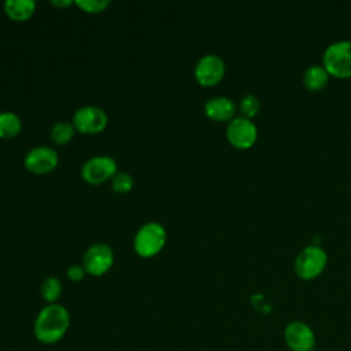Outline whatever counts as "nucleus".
<instances>
[{
  "mask_svg": "<svg viewBox=\"0 0 351 351\" xmlns=\"http://www.w3.org/2000/svg\"><path fill=\"white\" fill-rule=\"evenodd\" d=\"M75 128L71 122L67 121H58L52 125L49 137L58 145H66L75 134Z\"/></svg>",
  "mask_w": 351,
  "mask_h": 351,
  "instance_id": "dca6fc26",
  "label": "nucleus"
},
{
  "mask_svg": "<svg viewBox=\"0 0 351 351\" xmlns=\"http://www.w3.org/2000/svg\"><path fill=\"white\" fill-rule=\"evenodd\" d=\"M71 123L80 133L97 134L106 129L108 115L101 107L88 104L75 110Z\"/></svg>",
  "mask_w": 351,
  "mask_h": 351,
  "instance_id": "423d86ee",
  "label": "nucleus"
},
{
  "mask_svg": "<svg viewBox=\"0 0 351 351\" xmlns=\"http://www.w3.org/2000/svg\"><path fill=\"white\" fill-rule=\"evenodd\" d=\"M66 274H67V278H69L70 281L77 282V281L84 280V277L86 276V271H85L82 263H74V265H71V266L67 267Z\"/></svg>",
  "mask_w": 351,
  "mask_h": 351,
  "instance_id": "412c9836",
  "label": "nucleus"
},
{
  "mask_svg": "<svg viewBox=\"0 0 351 351\" xmlns=\"http://www.w3.org/2000/svg\"><path fill=\"white\" fill-rule=\"evenodd\" d=\"M326 251L318 244H308L298 252L293 261V270L299 278L308 281L321 276L326 267Z\"/></svg>",
  "mask_w": 351,
  "mask_h": 351,
  "instance_id": "7ed1b4c3",
  "label": "nucleus"
},
{
  "mask_svg": "<svg viewBox=\"0 0 351 351\" xmlns=\"http://www.w3.org/2000/svg\"><path fill=\"white\" fill-rule=\"evenodd\" d=\"M22 130V121L12 111H0V138H12Z\"/></svg>",
  "mask_w": 351,
  "mask_h": 351,
  "instance_id": "2eb2a0df",
  "label": "nucleus"
},
{
  "mask_svg": "<svg viewBox=\"0 0 351 351\" xmlns=\"http://www.w3.org/2000/svg\"><path fill=\"white\" fill-rule=\"evenodd\" d=\"M226 138L234 148L247 149L252 147L258 138V128L252 119L237 115L226 125Z\"/></svg>",
  "mask_w": 351,
  "mask_h": 351,
  "instance_id": "6e6552de",
  "label": "nucleus"
},
{
  "mask_svg": "<svg viewBox=\"0 0 351 351\" xmlns=\"http://www.w3.org/2000/svg\"><path fill=\"white\" fill-rule=\"evenodd\" d=\"M226 71L223 59L217 53L203 55L195 64L193 75L203 86H213L222 81Z\"/></svg>",
  "mask_w": 351,
  "mask_h": 351,
  "instance_id": "9d476101",
  "label": "nucleus"
},
{
  "mask_svg": "<svg viewBox=\"0 0 351 351\" xmlns=\"http://www.w3.org/2000/svg\"><path fill=\"white\" fill-rule=\"evenodd\" d=\"M62 292H63L62 282L58 277H53V276L45 277L40 285V293L43 299L47 302V304L56 303Z\"/></svg>",
  "mask_w": 351,
  "mask_h": 351,
  "instance_id": "f3484780",
  "label": "nucleus"
},
{
  "mask_svg": "<svg viewBox=\"0 0 351 351\" xmlns=\"http://www.w3.org/2000/svg\"><path fill=\"white\" fill-rule=\"evenodd\" d=\"M133 184V177L126 171H117V174L111 178V188L118 193H126L132 191Z\"/></svg>",
  "mask_w": 351,
  "mask_h": 351,
  "instance_id": "6ab92c4d",
  "label": "nucleus"
},
{
  "mask_svg": "<svg viewBox=\"0 0 351 351\" xmlns=\"http://www.w3.org/2000/svg\"><path fill=\"white\" fill-rule=\"evenodd\" d=\"M117 160L108 155L89 158L81 167V177L90 185H100L117 174Z\"/></svg>",
  "mask_w": 351,
  "mask_h": 351,
  "instance_id": "0eeeda50",
  "label": "nucleus"
},
{
  "mask_svg": "<svg viewBox=\"0 0 351 351\" xmlns=\"http://www.w3.org/2000/svg\"><path fill=\"white\" fill-rule=\"evenodd\" d=\"M236 103L228 96L210 97L203 106L206 117L217 122H229L236 117Z\"/></svg>",
  "mask_w": 351,
  "mask_h": 351,
  "instance_id": "f8f14e48",
  "label": "nucleus"
},
{
  "mask_svg": "<svg viewBox=\"0 0 351 351\" xmlns=\"http://www.w3.org/2000/svg\"><path fill=\"white\" fill-rule=\"evenodd\" d=\"M259 108H261V101L256 95L245 93L244 96H241V99L239 101L240 115L251 119L252 117H255L258 114Z\"/></svg>",
  "mask_w": 351,
  "mask_h": 351,
  "instance_id": "a211bd4d",
  "label": "nucleus"
},
{
  "mask_svg": "<svg viewBox=\"0 0 351 351\" xmlns=\"http://www.w3.org/2000/svg\"><path fill=\"white\" fill-rule=\"evenodd\" d=\"M329 77V73L322 64L313 63L303 71L302 81L308 90H321L326 86Z\"/></svg>",
  "mask_w": 351,
  "mask_h": 351,
  "instance_id": "4468645a",
  "label": "nucleus"
},
{
  "mask_svg": "<svg viewBox=\"0 0 351 351\" xmlns=\"http://www.w3.org/2000/svg\"><path fill=\"white\" fill-rule=\"evenodd\" d=\"M5 15L15 22H25L36 12V1L33 0H7L3 4Z\"/></svg>",
  "mask_w": 351,
  "mask_h": 351,
  "instance_id": "ddd939ff",
  "label": "nucleus"
},
{
  "mask_svg": "<svg viewBox=\"0 0 351 351\" xmlns=\"http://www.w3.org/2000/svg\"><path fill=\"white\" fill-rule=\"evenodd\" d=\"M78 8L88 14H99L108 8L110 0H77L74 1Z\"/></svg>",
  "mask_w": 351,
  "mask_h": 351,
  "instance_id": "aec40b11",
  "label": "nucleus"
},
{
  "mask_svg": "<svg viewBox=\"0 0 351 351\" xmlns=\"http://www.w3.org/2000/svg\"><path fill=\"white\" fill-rule=\"evenodd\" d=\"M284 341L291 351H314L317 337L313 328L303 321H291L284 328Z\"/></svg>",
  "mask_w": 351,
  "mask_h": 351,
  "instance_id": "1a4fd4ad",
  "label": "nucleus"
},
{
  "mask_svg": "<svg viewBox=\"0 0 351 351\" xmlns=\"http://www.w3.org/2000/svg\"><path fill=\"white\" fill-rule=\"evenodd\" d=\"M167 240V232L159 222L151 221L144 223L134 234L133 248L141 258H154L165 247Z\"/></svg>",
  "mask_w": 351,
  "mask_h": 351,
  "instance_id": "f03ea898",
  "label": "nucleus"
},
{
  "mask_svg": "<svg viewBox=\"0 0 351 351\" xmlns=\"http://www.w3.org/2000/svg\"><path fill=\"white\" fill-rule=\"evenodd\" d=\"M51 4L56 5V7H67V5H71L73 1L71 0H52Z\"/></svg>",
  "mask_w": 351,
  "mask_h": 351,
  "instance_id": "4be33fe9",
  "label": "nucleus"
},
{
  "mask_svg": "<svg viewBox=\"0 0 351 351\" xmlns=\"http://www.w3.org/2000/svg\"><path fill=\"white\" fill-rule=\"evenodd\" d=\"M58 162H59L58 152L53 148L45 147V145H40L29 149L23 158L25 169L37 176L51 173L52 170L56 169Z\"/></svg>",
  "mask_w": 351,
  "mask_h": 351,
  "instance_id": "9b49d317",
  "label": "nucleus"
},
{
  "mask_svg": "<svg viewBox=\"0 0 351 351\" xmlns=\"http://www.w3.org/2000/svg\"><path fill=\"white\" fill-rule=\"evenodd\" d=\"M70 328V313L59 304H45L36 315L33 324L34 337L43 344H55L60 341Z\"/></svg>",
  "mask_w": 351,
  "mask_h": 351,
  "instance_id": "f257e3e1",
  "label": "nucleus"
},
{
  "mask_svg": "<svg viewBox=\"0 0 351 351\" xmlns=\"http://www.w3.org/2000/svg\"><path fill=\"white\" fill-rule=\"evenodd\" d=\"M322 66L329 75L351 78V40L330 43L322 53Z\"/></svg>",
  "mask_w": 351,
  "mask_h": 351,
  "instance_id": "20e7f679",
  "label": "nucleus"
},
{
  "mask_svg": "<svg viewBox=\"0 0 351 351\" xmlns=\"http://www.w3.org/2000/svg\"><path fill=\"white\" fill-rule=\"evenodd\" d=\"M115 261L112 248L106 243L92 244L82 256V266L86 274L101 277L110 271Z\"/></svg>",
  "mask_w": 351,
  "mask_h": 351,
  "instance_id": "39448f33",
  "label": "nucleus"
},
{
  "mask_svg": "<svg viewBox=\"0 0 351 351\" xmlns=\"http://www.w3.org/2000/svg\"><path fill=\"white\" fill-rule=\"evenodd\" d=\"M314 351H319V350H314Z\"/></svg>",
  "mask_w": 351,
  "mask_h": 351,
  "instance_id": "5701e85b",
  "label": "nucleus"
}]
</instances>
